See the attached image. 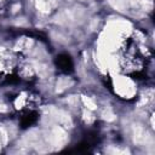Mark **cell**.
Listing matches in <instances>:
<instances>
[{
    "label": "cell",
    "instance_id": "6da1fadb",
    "mask_svg": "<svg viewBox=\"0 0 155 155\" xmlns=\"http://www.w3.org/2000/svg\"><path fill=\"white\" fill-rule=\"evenodd\" d=\"M120 65L125 74L132 76L136 73L144 71L147 65V57L140 52L133 39H127L121 47Z\"/></svg>",
    "mask_w": 155,
    "mask_h": 155
},
{
    "label": "cell",
    "instance_id": "3957f363",
    "mask_svg": "<svg viewBox=\"0 0 155 155\" xmlns=\"http://www.w3.org/2000/svg\"><path fill=\"white\" fill-rule=\"evenodd\" d=\"M39 119V114L35 110H25L19 119V124L22 126V128H27L33 126Z\"/></svg>",
    "mask_w": 155,
    "mask_h": 155
},
{
    "label": "cell",
    "instance_id": "7a4b0ae2",
    "mask_svg": "<svg viewBox=\"0 0 155 155\" xmlns=\"http://www.w3.org/2000/svg\"><path fill=\"white\" fill-rule=\"evenodd\" d=\"M54 63H56L57 68H58L61 71L65 73V74H69V73H71V71L74 70L73 59H71V57H70L69 54H67V53H61V54H58V56L56 57V59H54Z\"/></svg>",
    "mask_w": 155,
    "mask_h": 155
}]
</instances>
